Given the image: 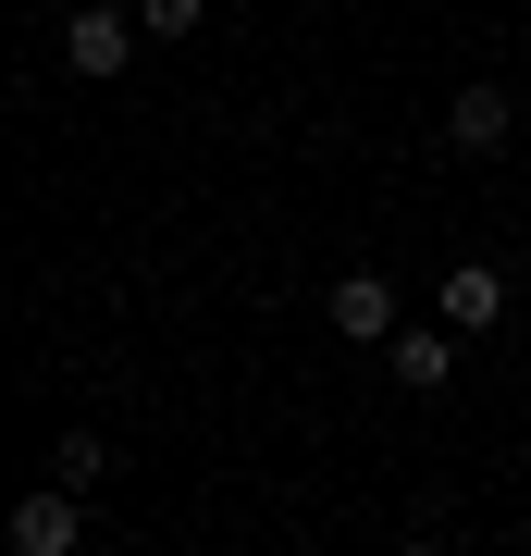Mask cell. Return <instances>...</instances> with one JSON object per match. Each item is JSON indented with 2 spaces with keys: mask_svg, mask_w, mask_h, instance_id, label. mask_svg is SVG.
I'll return each mask as SVG.
<instances>
[{
  "mask_svg": "<svg viewBox=\"0 0 531 556\" xmlns=\"http://www.w3.org/2000/svg\"><path fill=\"white\" fill-rule=\"evenodd\" d=\"M383 383L445 396V383H457V321H395V334H383Z\"/></svg>",
  "mask_w": 531,
  "mask_h": 556,
  "instance_id": "cell-4",
  "label": "cell"
},
{
  "mask_svg": "<svg viewBox=\"0 0 531 556\" xmlns=\"http://www.w3.org/2000/svg\"><path fill=\"white\" fill-rule=\"evenodd\" d=\"M50 482H75V495H99V482H112V445H99V433H62V445H50Z\"/></svg>",
  "mask_w": 531,
  "mask_h": 556,
  "instance_id": "cell-7",
  "label": "cell"
},
{
  "mask_svg": "<svg viewBox=\"0 0 531 556\" xmlns=\"http://www.w3.org/2000/svg\"><path fill=\"white\" fill-rule=\"evenodd\" d=\"M0 532H13V556H75V544H87V495L38 470V495H13V507H0Z\"/></svg>",
  "mask_w": 531,
  "mask_h": 556,
  "instance_id": "cell-1",
  "label": "cell"
},
{
  "mask_svg": "<svg viewBox=\"0 0 531 556\" xmlns=\"http://www.w3.org/2000/svg\"><path fill=\"white\" fill-rule=\"evenodd\" d=\"M137 0H87L75 25H62V75H124V62H137Z\"/></svg>",
  "mask_w": 531,
  "mask_h": 556,
  "instance_id": "cell-3",
  "label": "cell"
},
{
  "mask_svg": "<svg viewBox=\"0 0 531 556\" xmlns=\"http://www.w3.org/2000/svg\"><path fill=\"white\" fill-rule=\"evenodd\" d=\"M321 309H334L346 346H383V334H395V285H383V273H334V298H321Z\"/></svg>",
  "mask_w": 531,
  "mask_h": 556,
  "instance_id": "cell-6",
  "label": "cell"
},
{
  "mask_svg": "<svg viewBox=\"0 0 531 556\" xmlns=\"http://www.w3.org/2000/svg\"><path fill=\"white\" fill-rule=\"evenodd\" d=\"M137 25H149V38H198V25H211V0H137Z\"/></svg>",
  "mask_w": 531,
  "mask_h": 556,
  "instance_id": "cell-8",
  "label": "cell"
},
{
  "mask_svg": "<svg viewBox=\"0 0 531 556\" xmlns=\"http://www.w3.org/2000/svg\"><path fill=\"white\" fill-rule=\"evenodd\" d=\"M433 321H457V334H494V321H507V273H494V260H457V273H433Z\"/></svg>",
  "mask_w": 531,
  "mask_h": 556,
  "instance_id": "cell-5",
  "label": "cell"
},
{
  "mask_svg": "<svg viewBox=\"0 0 531 556\" xmlns=\"http://www.w3.org/2000/svg\"><path fill=\"white\" fill-rule=\"evenodd\" d=\"M507 137H519V87H507V75H470V87L445 100V149H457V161H494Z\"/></svg>",
  "mask_w": 531,
  "mask_h": 556,
  "instance_id": "cell-2",
  "label": "cell"
}]
</instances>
